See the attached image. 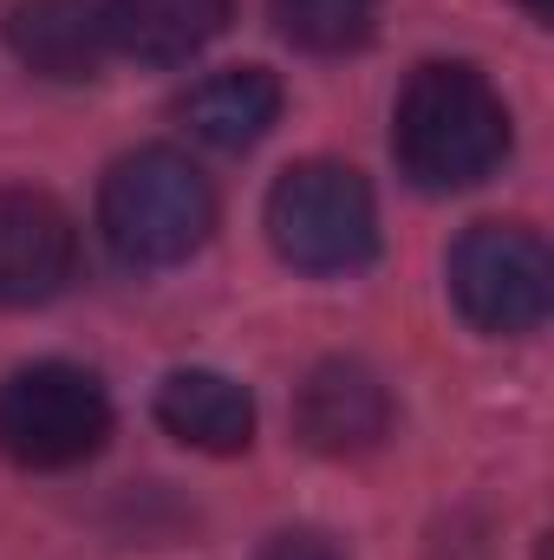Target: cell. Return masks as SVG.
Masks as SVG:
<instances>
[{"label":"cell","mask_w":554,"mask_h":560,"mask_svg":"<svg viewBox=\"0 0 554 560\" xmlns=\"http://www.w3.org/2000/svg\"><path fill=\"white\" fill-rule=\"evenodd\" d=\"M79 268L72 215L39 189H0V306H46Z\"/></svg>","instance_id":"obj_6"},{"label":"cell","mask_w":554,"mask_h":560,"mask_svg":"<svg viewBox=\"0 0 554 560\" xmlns=\"http://www.w3.org/2000/svg\"><path fill=\"white\" fill-rule=\"evenodd\" d=\"M268 242L300 275H353L379 255V202L353 163L307 156L268 189Z\"/></svg>","instance_id":"obj_3"},{"label":"cell","mask_w":554,"mask_h":560,"mask_svg":"<svg viewBox=\"0 0 554 560\" xmlns=\"http://www.w3.org/2000/svg\"><path fill=\"white\" fill-rule=\"evenodd\" d=\"M522 13H529V20H549V13H554V0H522Z\"/></svg>","instance_id":"obj_14"},{"label":"cell","mask_w":554,"mask_h":560,"mask_svg":"<svg viewBox=\"0 0 554 560\" xmlns=\"http://www.w3.org/2000/svg\"><path fill=\"white\" fill-rule=\"evenodd\" d=\"M112 436V398L92 372L39 359L0 378V456L20 469H72Z\"/></svg>","instance_id":"obj_4"},{"label":"cell","mask_w":554,"mask_h":560,"mask_svg":"<svg viewBox=\"0 0 554 560\" xmlns=\"http://www.w3.org/2000/svg\"><path fill=\"white\" fill-rule=\"evenodd\" d=\"M450 300L489 339H522L549 319L554 261L549 242L522 222H476L450 248Z\"/></svg>","instance_id":"obj_5"},{"label":"cell","mask_w":554,"mask_h":560,"mask_svg":"<svg viewBox=\"0 0 554 560\" xmlns=\"http://www.w3.org/2000/svg\"><path fill=\"white\" fill-rule=\"evenodd\" d=\"M183 125L216 150H249L280 125V79L268 66H229L183 92Z\"/></svg>","instance_id":"obj_11"},{"label":"cell","mask_w":554,"mask_h":560,"mask_svg":"<svg viewBox=\"0 0 554 560\" xmlns=\"http://www.w3.org/2000/svg\"><path fill=\"white\" fill-rule=\"evenodd\" d=\"M157 423H163L176 443H189V450L235 456V450H249V436H255V398H249L235 378L189 365V372H170V378L157 385Z\"/></svg>","instance_id":"obj_10"},{"label":"cell","mask_w":554,"mask_h":560,"mask_svg":"<svg viewBox=\"0 0 554 560\" xmlns=\"http://www.w3.org/2000/svg\"><path fill=\"white\" fill-rule=\"evenodd\" d=\"M99 229L118 261L131 268H176L216 229V189L183 150H131L99 183Z\"/></svg>","instance_id":"obj_2"},{"label":"cell","mask_w":554,"mask_h":560,"mask_svg":"<svg viewBox=\"0 0 554 560\" xmlns=\"http://www.w3.org/2000/svg\"><path fill=\"white\" fill-rule=\"evenodd\" d=\"M392 156L417 189H470L509 156V105L476 66H417L392 112Z\"/></svg>","instance_id":"obj_1"},{"label":"cell","mask_w":554,"mask_h":560,"mask_svg":"<svg viewBox=\"0 0 554 560\" xmlns=\"http://www.w3.org/2000/svg\"><path fill=\"white\" fill-rule=\"evenodd\" d=\"M268 13H275L287 46L320 52V59L359 52L379 26V0H268Z\"/></svg>","instance_id":"obj_12"},{"label":"cell","mask_w":554,"mask_h":560,"mask_svg":"<svg viewBox=\"0 0 554 560\" xmlns=\"http://www.w3.org/2000/svg\"><path fill=\"white\" fill-rule=\"evenodd\" d=\"M235 0H105L112 52L138 66H183L209 39H222Z\"/></svg>","instance_id":"obj_9"},{"label":"cell","mask_w":554,"mask_h":560,"mask_svg":"<svg viewBox=\"0 0 554 560\" xmlns=\"http://www.w3.org/2000/svg\"><path fill=\"white\" fill-rule=\"evenodd\" d=\"M293 430L313 456H366L392 430V392L359 359H326L293 398Z\"/></svg>","instance_id":"obj_7"},{"label":"cell","mask_w":554,"mask_h":560,"mask_svg":"<svg viewBox=\"0 0 554 560\" xmlns=\"http://www.w3.org/2000/svg\"><path fill=\"white\" fill-rule=\"evenodd\" d=\"M255 560H346V555H339L333 535H320V528H287V535H275Z\"/></svg>","instance_id":"obj_13"},{"label":"cell","mask_w":554,"mask_h":560,"mask_svg":"<svg viewBox=\"0 0 554 560\" xmlns=\"http://www.w3.org/2000/svg\"><path fill=\"white\" fill-rule=\"evenodd\" d=\"M7 46L39 79H59V85L92 79L112 52L105 0H20L7 13Z\"/></svg>","instance_id":"obj_8"}]
</instances>
